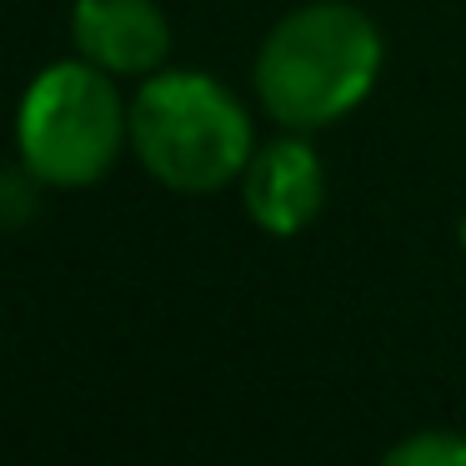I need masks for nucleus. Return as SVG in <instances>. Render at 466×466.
I'll list each match as a JSON object with an SVG mask.
<instances>
[{"label": "nucleus", "instance_id": "0eeeda50", "mask_svg": "<svg viewBox=\"0 0 466 466\" xmlns=\"http://www.w3.org/2000/svg\"><path fill=\"white\" fill-rule=\"evenodd\" d=\"M35 181L25 166H0V226H25L35 216Z\"/></svg>", "mask_w": 466, "mask_h": 466}, {"label": "nucleus", "instance_id": "423d86ee", "mask_svg": "<svg viewBox=\"0 0 466 466\" xmlns=\"http://www.w3.org/2000/svg\"><path fill=\"white\" fill-rule=\"evenodd\" d=\"M376 466H466L461 431H411L396 446H386Z\"/></svg>", "mask_w": 466, "mask_h": 466}, {"label": "nucleus", "instance_id": "7ed1b4c3", "mask_svg": "<svg viewBox=\"0 0 466 466\" xmlns=\"http://www.w3.org/2000/svg\"><path fill=\"white\" fill-rule=\"evenodd\" d=\"M126 146L131 106L116 91V76L86 56L46 66L15 106V156L35 181L56 191L106 181Z\"/></svg>", "mask_w": 466, "mask_h": 466}, {"label": "nucleus", "instance_id": "39448f33", "mask_svg": "<svg viewBox=\"0 0 466 466\" xmlns=\"http://www.w3.org/2000/svg\"><path fill=\"white\" fill-rule=\"evenodd\" d=\"M71 46L111 76H156L171 56V21L156 0H76Z\"/></svg>", "mask_w": 466, "mask_h": 466}, {"label": "nucleus", "instance_id": "f257e3e1", "mask_svg": "<svg viewBox=\"0 0 466 466\" xmlns=\"http://www.w3.org/2000/svg\"><path fill=\"white\" fill-rule=\"evenodd\" d=\"M386 41L351 0H311L271 25L251 66L256 101L281 131H321L381 81Z\"/></svg>", "mask_w": 466, "mask_h": 466}, {"label": "nucleus", "instance_id": "6e6552de", "mask_svg": "<svg viewBox=\"0 0 466 466\" xmlns=\"http://www.w3.org/2000/svg\"><path fill=\"white\" fill-rule=\"evenodd\" d=\"M456 241H461V251H466V211H461V221H456Z\"/></svg>", "mask_w": 466, "mask_h": 466}, {"label": "nucleus", "instance_id": "f03ea898", "mask_svg": "<svg viewBox=\"0 0 466 466\" xmlns=\"http://www.w3.org/2000/svg\"><path fill=\"white\" fill-rule=\"evenodd\" d=\"M131 151L166 191L211 196L256 156L251 111L206 71H156L131 101Z\"/></svg>", "mask_w": 466, "mask_h": 466}, {"label": "nucleus", "instance_id": "20e7f679", "mask_svg": "<svg viewBox=\"0 0 466 466\" xmlns=\"http://www.w3.org/2000/svg\"><path fill=\"white\" fill-rule=\"evenodd\" d=\"M326 161L306 131L271 136L266 146H256V156L241 171V201L246 216L261 226L266 236H301L306 226L321 216L326 206Z\"/></svg>", "mask_w": 466, "mask_h": 466}]
</instances>
